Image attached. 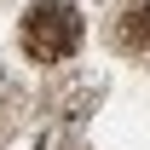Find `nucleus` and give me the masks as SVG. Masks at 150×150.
Instances as JSON below:
<instances>
[{
  "label": "nucleus",
  "instance_id": "1",
  "mask_svg": "<svg viewBox=\"0 0 150 150\" xmlns=\"http://www.w3.org/2000/svg\"><path fill=\"white\" fill-rule=\"evenodd\" d=\"M81 46V12L64 6V0H40L23 12V52L40 58V64H58Z\"/></svg>",
  "mask_w": 150,
  "mask_h": 150
},
{
  "label": "nucleus",
  "instance_id": "2",
  "mask_svg": "<svg viewBox=\"0 0 150 150\" xmlns=\"http://www.w3.org/2000/svg\"><path fill=\"white\" fill-rule=\"evenodd\" d=\"M115 35H121V46H127V52H150V0H139V6H127V12H121Z\"/></svg>",
  "mask_w": 150,
  "mask_h": 150
}]
</instances>
